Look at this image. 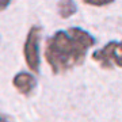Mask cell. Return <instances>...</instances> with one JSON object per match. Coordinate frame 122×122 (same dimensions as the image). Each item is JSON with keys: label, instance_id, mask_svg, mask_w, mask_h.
<instances>
[{"label": "cell", "instance_id": "obj_4", "mask_svg": "<svg viewBox=\"0 0 122 122\" xmlns=\"http://www.w3.org/2000/svg\"><path fill=\"white\" fill-rule=\"evenodd\" d=\"M12 86L18 90L19 94L29 96L37 88V79H35L34 73H31V72H19L14 76Z\"/></svg>", "mask_w": 122, "mask_h": 122}, {"label": "cell", "instance_id": "obj_2", "mask_svg": "<svg viewBox=\"0 0 122 122\" xmlns=\"http://www.w3.org/2000/svg\"><path fill=\"white\" fill-rule=\"evenodd\" d=\"M41 34L42 29L39 26H31L26 35L23 44V56L29 69L33 73H38L41 68V53H39V44H41Z\"/></svg>", "mask_w": 122, "mask_h": 122}, {"label": "cell", "instance_id": "obj_7", "mask_svg": "<svg viewBox=\"0 0 122 122\" xmlns=\"http://www.w3.org/2000/svg\"><path fill=\"white\" fill-rule=\"evenodd\" d=\"M11 1H12V0H0V7H1V11L7 8V7L11 4Z\"/></svg>", "mask_w": 122, "mask_h": 122}, {"label": "cell", "instance_id": "obj_8", "mask_svg": "<svg viewBox=\"0 0 122 122\" xmlns=\"http://www.w3.org/2000/svg\"><path fill=\"white\" fill-rule=\"evenodd\" d=\"M0 122H14V121L11 119L10 115H7V114H1V117H0Z\"/></svg>", "mask_w": 122, "mask_h": 122}, {"label": "cell", "instance_id": "obj_1", "mask_svg": "<svg viewBox=\"0 0 122 122\" xmlns=\"http://www.w3.org/2000/svg\"><path fill=\"white\" fill-rule=\"evenodd\" d=\"M95 44V37L81 27L58 30L46 41L45 58L53 73H62L80 65Z\"/></svg>", "mask_w": 122, "mask_h": 122}, {"label": "cell", "instance_id": "obj_3", "mask_svg": "<svg viewBox=\"0 0 122 122\" xmlns=\"http://www.w3.org/2000/svg\"><path fill=\"white\" fill-rule=\"evenodd\" d=\"M92 60L105 69L122 68V41H110L92 53Z\"/></svg>", "mask_w": 122, "mask_h": 122}, {"label": "cell", "instance_id": "obj_6", "mask_svg": "<svg viewBox=\"0 0 122 122\" xmlns=\"http://www.w3.org/2000/svg\"><path fill=\"white\" fill-rule=\"evenodd\" d=\"M86 4L92 5V7H105L111 3H114V0H83Z\"/></svg>", "mask_w": 122, "mask_h": 122}, {"label": "cell", "instance_id": "obj_5", "mask_svg": "<svg viewBox=\"0 0 122 122\" xmlns=\"http://www.w3.org/2000/svg\"><path fill=\"white\" fill-rule=\"evenodd\" d=\"M77 12V5L75 0H60L58 3V14L62 19H68Z\"/></svg>", "mask_w": 122, "mask_h": 122}]
</instances>
